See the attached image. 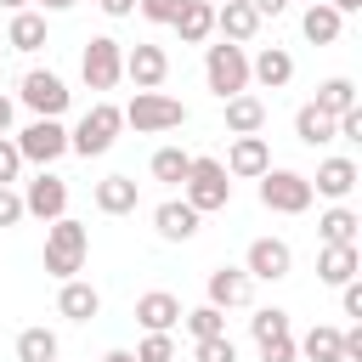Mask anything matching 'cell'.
<instances>
[{
	"instance_id": "6da1fadb",
	"label": "cell",
	"mask_w": 362,
	"mask_h": 362,
	"mask_svg": "<svg viewBox=\"0 0 362 362\" xmlns=\"http://www.w3.org/2000/svg\"><path fill=\"white\" fill-rule=\"evenodd\" d=\"M85 255H90V232H85V221L57 215V221L45 226V272H51L57 283H68V277L85 272Z\"/></svg>"
},
{
	"instance_id": "7a4b0ae2",
	"label": "cell",
	"mask_w": 362,
	"mask_h": 362,
	"mask_svg": "<svg viewBox=\"0 0 362 362\" xmlns=\"http://www.w3.org/2000/svg\"><path fill=\"white\" fill-rule=\"evenodd\" d=\"M119 130H124V113H119L113 102H96V107H85V119L68 130V153H79V158H102V153L119 141Z\"/></svg>"
},
{
	"instance_id": "3957f363",
	"label": "cell",
	"mask_w": 362,
	"mask_h": 362,
	"mask_svg": "<svg viewBox=\"0 0 362 362\" xmlns=\"http://www.w3.org/2000/svg\"><path fill=\"white\" fill-rule=\"evenodd\" d=\"M181 198H187L198 215L226 209V204H232V175H226V164H221V158H192V170H187V181H181Z\"/></svg>"
},
{
	"instance_id": "277c9868",
	"label": "cell",
	"mask_w": 362,
	"mask_h": 362,
	"mask_svg": "<svg viewBox=\"0 0 362 362\" xmlns=\"http://www.w3.org/2000/svg\"><path fill=\"white\" fill-rule=\"evenodd\" d=\"M119 113H124V124H136L141 136H164V130H181V124H187V107H181L175 96H164V90H136L130 107H119Z\"/></svg>"
},
{
	"instance_id": "5b68a950",
	"label": "cell",
	"mask_w": 362,
	"mask_h": 362,
	"mask_svg": "<svg viewBox=\"0 0 362 362\" xmlns=\"http://www.w3.org/2000/svg\"><path fill=\"white\" fill-rule=\"evenodd\" d=\"M204 79H209V90L221 96V102H232V96H243L249 90V57H243V45H209L204 51Z\"/></svg>"
},
{
	"instance_id": "8992f818",
	"label": "cell",
	"mask_w": 362,
	"mask_h": 362,
	"mask_svg": "<svg viewBox=\"0 0 362 362\" xmlns=\"http://www.w3.org/2000/svg\"><path fill=\"white\" fill-rule=\"evenodd\" d=\"M311 175H300V170H266L260 175V204L272 209V215H305L311 209Z\"/></svg>"
},
{
	"instance_id": "52a82bcc",
	"label": "cell",
	"mask_w": 362,
	"mask_h": 362,
	"mask_svg": "<svg viewBox=\"0 0 362 362\" xmlns=\"http://www.w3.org/2000/svg\"><path fill=\"white\" fill-rule=\"evenodd\" d=\"M79 74H85L90 90H113L124 79V45L113 34H90L85 40V57H79Z\"/></svg>"
},
{
	"instance_id": "ba28073f",
	"label": "cell",
	"mask_w": 362,
	"mask_h": 362,
	"mask_svg": "<svg viewBox=\"0 0 362 362\" xmlns=\"http://www.w3.org/2000/svg\"><path fill=\"white\" fill-rule=\"evenodd\" d=\"M17 96H23V107H28L34 119H62V113H68V96H74V90L62 85V74H51V68H28V74H23V90H17Z\"/></svg>"
},
{
	"instance_id": "9c48e42d",
	"label": "cell",
	"mask_w": 362,
	"mask_h": 362,
	"mask_svg": "<svg viewBox=\"0 0 362 362\" xmlns=\"http://www.w3.org/2000/svg\"><path fill=\"white\" fill-rule=\"evenodd\" d=\"M243 272H249V283H283L294 272V249L283 238H255L243 255Z\"/></svg>"
},
{
	"instance_id": "30bf717a",
	"label": "cell",
	"mask_w": 362,
	"mask_h": 362,
	"mask_svg": "<svg viewBox=\"0 0 362 362\" xmlns=\"http://www.w3.org/2000/svg\"><path fill=\"white\" fill-rule=\"evenodd\" d=\"M17 153H23V164H57V158L68 153L62 119H34V124L17 136Z\"/></svg>"
},
{
	"instance_id": "8fae6325",
	"label": "cell",
	"mask_w": 362,
	"mask_h": 362,
	"mask_svg": "<svg viewBox=\"0 0 362 362\" xmlns=\"http://www.w3.org/2000/svg\"><path fill=\"white\" fill-rule=\"evenodd\" d=\"M23 215H34V221H57V215H68V181L51 175V170H40V175L23 187Z\"/></svg>"
},
{
	"instance_id": "7c38bea8",
	"label": "cell",
	"mask_w": 362,
	"mask_h": 362,
	"mask_svg": "<svg viewBox=\"0 0 362 362\" xmlns=\"http://www.w3.org/2000/svg\"><path fill=\"white\" fill-rule=\"evenodd\" d=\"M124 79H130L136 90H158V85L170 79L164 45H130V51H124Z\"/></svg>"
},
{
	"instance_id": "4fadbf2b",
	"label": "cell",
	"mask_w": 362,
	"mask_h": 362,
	"mask_svg": "<svg viewBox=\"0 0 362 362\" xmlns=\"http://www.w3.org/2000/svg\"><path fill=\"white\" fill-rule=\"evenodd\" d=\"M198 209L187 204V198H164L158 209H153V232L164 238V243H187V238H198Z\"/></svg>"
},
{
	"instance_id": "5bb4252c",
	"label": "cell",
	"mask_w": 362,
	"mask_h": 362,
	"mask_svg": "<svg viewBox=\"0 0 362 362\" xmlns=\"http://www.w3.org/2000/svg\"><path fill=\"white\" fill-rule=\"evenodd\" d=\"M204 294H209V305H215V311H232V305H249L255 283H249V272H243V266H215V272H209V283H204Z\"/></svg>"
},
{
	"instance_id": "9a60e30c",
	"label": "cell",
	"mask_w": 362,
	"mask_h": 362,
	"mask_svg": "<svg viewBox=\"0 0 362 362\" xmlns=\"http://www.w3.org/2000/svg\"><path fill=\"white\" fill-rule=\"evenodd\" d=\"M266 170H272V147H266V136H238L232 153H226V175H238V181H260Z\"/></svg>"
},
{
	"instance_id": "2e32d148",
	"label": "cell",
	"mask_w": 362,
	"mask_h": 362,
	"mask_svg": "<svg viewBox=\"0 0 362 362\" xmlns=\"http://www.w3.org/2000/svg\"><path fill=\"white\" fill-rule=\"evenodd\" d=\"M215 28H221L226 45H249V40L260 34V17H255L249 0H221V6H215Z\"/></svg>"
},
{
	"instance_id": "e0dca14e",
	"label": "cell",
	"mask_w": 362,
	"mask_h": 362,
	"mask_svg": "<svg viewBox=\"0 0 362 362\" xmlns=\"http://www.w3.org/2000/svg\"><path fill=\"white\" fill-rule=\"evenodd\" d=\"M136 322H141L147 334H170V328L181 322V300H175L170 288H147V294L136 300Z\"/></svg>"
},
{
	"instance_id": "ac0fdd59",
	"label": "cell",
	"mask_w": 362,
	"mask_h": 362,
	"mask_svg": "<svg viewBox=\"0 0 362 362\" xmlns=\"http://www.w3.org/2000/svg\"><path fill=\"white\" fill-rule=\"evenodd\" d=\"M249 79L266 85V90H283V85L294 79V57H288L283 45H266L260 57H249Z\"/></svg>"
},
{
	"instance_id": "d6986e66",
	"label": "cell",
	"mask_w": 362,
	"mask_h": 362,
	"mask_svg": "<svg viewBox=\"0 0 362 362\" xmlns=\"http://www.w3.org/2000/svg\"><path fill=\"white\" fill-rule=\"evenodd\" d=\"M356 266H362L356 243H322V255H317V277H322L328 288L351 283V277H356Z\"/></svg>"
},
{
	"instance_id": "ffe728a7",
	"label": "cell",
	"mask_w": 362,
	"mask_h": 362,
	"mask_svg": "<svg viewBox=\"0 0 362 362\" xmlns=\"http://www.w3.org/2000/svg\"><path fill=\"white\" fill-rule=\"evenodd\" d=\"M351 187H356V164H351V158H322V164H317L311 192H322V198L345 204V198H351Z\"/></svg>"
},
{
	"instance_id": "44dd1931",
	"label": "cell",
	"mask_w": 362,
	"mask_h": 362,
	"mask_svg": "<svg viewBox=\"0 0 362 362\" xmlns=\"http://www.w3.org/2000/svg\"><path fill=\"white\" fill-rule=\"evenodd\" d=\"M57 311H62L68 322H90V317L102 311V294H96L90 283H79V277H68V283L57 288Z\"/></svg>"
},
{
	"instance_id": "7402d4cb",
	"label": "cell",
	"mask_w": 362,
	"mask_h": 362,
	"mask_svg": "<svg viewBox=\"0 0 362 362\" xmlns=\"http://www.w3.org/2000/svg\"><path fill=\"white\" fill-rule=\"evenodd\" d=\"M170 28L181 34V45H204V40L215 34V6H209V0H187Z\"/></svg>"
},
{
	"instance_id": "603a6c76",
	"label": "cell",
	"mask_w": 362,
	"mask_h": 362,
	"mask_svg": "<svg viewBox=\"0 0 362 362\" xmlns=\"http://www.w3.org/2000/svg\"><path fill=\"white\" fill-rule=\"evenodd\" d=\"M221 107H226V130H232V136H260V124H266V102H260V96L243 90V96H232V102H221Z\"/></svg>"
},
{
	"instance_id": "cb8c5ba5",
	"label": "cell",
	"mask_w": 362,
	"mask_h": 362,
	"mask_svg": "<svg viewBox=\"0 0 362 362\" xmlns=\"http://www.w3.org/2000/svg\"><path fill=\"white\" fill-rule=\"evenodd\" d=\"M300 28H305V40H311V45H334V40H339V28H345V17H339L334 6H322V0H311V6H305V17H300Z\"/></svg>"
},
{
	"instance_id": "d4e9b609",
	"label": "cell",
	"mask_w": 362,
	"mask_h": 362,
	"mask_svg": "<svg viewBox=\"0 0 362 362\" xmlns=\"http://www.w3.org/2000/svg\"><path fill=\"white\" fill-rule=\"evenodd\" d=\"M96 209L102 215H130L136 209V181L130 175H102L96 181Z\"/></svg>"
},
{
	"instance_id": "484cf974",
	"label": "cell",
	"mask_w": 362,
	"mask_h": 362,
	"mask_svg": "<svg viewBox=\"0 0 362 362\" xmlns=\"http://www.w3.org/2000/svg\"><path fill=\"white\" fill-rule=\"evenodd\" d=\"M6 45H11V51H40V45H45V11H11Z\"/></svg>"
},
{
	"instance_id": "4316f807",
	"label": "cell",
	"mask_w": 362,
	"mask_h": 362,
	"mask_svg": "<svg viewBox=\"0 0 362 362\" xmlns=\"http://www.w3.org/2000/svg\"><path fill=\"white\" fill-rule=\"evenodd\" d=\"M317 113H328V119H339V113H351L356 107V85L345 79V74H334V79H322L317 85V102H311Z\"/></svg>"
},
{
	"instance_id": "83f0119b",
	"label": "cell",
	"mask_w": 362,
	"mask_h": 362,
	"mask_svg": "<svg viewBox=\"0 0 362 362\" xmlns=\"http://www.w3.org/2000/svg\"><path fill=\"white\" fill-rule=\"evenodd\" d=\"M300 345V356H311V362H345V345H339V328H328V322H317L305 339H294Z\"/></svg>"
},
{
	"instance_id": "f1b7e54d",
	"label": "cell",
	"mask_w": 362,
	"mask_h": 362,
	"mask_svg": "<svg viewBox=\"0 0 362 362\" xmlns=\"http://www.w3.org/2000/svg\"><path fill=\"white\" fill-rule=\"evenodd\" d=\"M356 226H362L356 209H351V204H334V209L317 221V238H322V243H356Z\"/></svg>"
},
{
	"instance_id": "f546056e",
	"label": "cell",
	"mask_w": 362,
	"mask_h": 362,
	"mask_svg": "<svg viewBox=\"0 0 362 362\" xmlns=\"http://www.w3.org/2000/svg\"><path fill=\"white\" fill-rule=\"evenodd\" d=\"M294 136H300L305 147H328V141H334V119H328V113H317V107L305 102V107L294 113Z\"/></svg>"
},
{
	"instance_id": "4dcf8cb0",
	"label": "cell",
	"mask_w": 362,
	"mask_h": 362,
	"mask_svg": "<svg viewBox=\"0 0 362 362\" xmlns=\"http://www.w3.org/2000/svg\"><path fill=\"white\" fill-rule=\"evenodd\" d=\"M57 334L51 328H23L17 334V362H57Z\"/></svg>"
},
{
	"instance_id": "1f68e13d",
	"label": "cell",
	"mask_w": 362,
	"mask_h": 362,
	"mask_svg": "<svg viewBox=\"0 0 362 362\" xmlns=\"http://www.w3.org/2000/svg\"><path fill=\"white\" fill-rule=\"evenodd\" d=\"M187 170H192V153H181V147H158V153H153V181L181 187V181H187Z\"/></svg>"
},
{
	"instance_id": "d6a6232c",
	"label": "cell",
	"mask_w": 362,
	"mask_h": 362,
	"mask_svg": "<svg viewBox=\"0 0 362 362\" xmlns=\"http://www.w3.org/2000/svg\"><path fill=\"white\" fill-rule=\"evenodd\" d=\"M181 322H187V334H192V339H221V334H226V311H215L209 300H204V305H192V311H181Z\"/></svg>"
},
{
	"instance_id": "836d02e7",
	"label": "cell",
	"mask_w": 362,
	"mask_h": 362,
	"mask_svg": "<svg viewBox=\"0 0 362 362\" xmlns=\"http://www.w3.org/2000/svg\"><path fill=\"white\" fill-rule=\"evenodd\" d=\"M249 334H255V345H266V339H283V334H288V311H277V305L255 311V317H249Z\"/></svg>"
},
{
	"instance_id": "e575fe53",
	"label": "cell",
	"mask_w": 362,
	"mask_h": 362,
	"mask_svg": "<svg viewBox=\"0 0 362 362\" xmlns=\"http://www.w3.org/2000/svg\"><path fill=\"white\" fill-rule=\"evenodd\" d=\"M130 356H136V362H175V339H170V334H147Z\"/></svg>"
},
{
	"instance_id": "d590c367",
	"label": "cell",
	"mask_w": 362,
	"mask_h": 362,
	"mask_svg": "<svg viewBox=\"0 0 362 362\" xmlns=\"http://www.w3.org/2000/svg\"><path fill=\"white\" fill-rule=\"evenodd\" d=\"M192 362H238V345L221 334V339H198L192 345Z\"/></svg>"
},
{
	"instance_id": "8d00e7d4",
	"label": "cell",
	"mask_w": 362,
	"mask_h": 362,
	"mask_svg": "<svg viewBox=\"0 0 362 362\" xmlns=\"http://www.w3.org/2000/svg\"><path fill=\"white\" fill-rule=\"evenodd\" d=\"M17 175H23V153H17L11 136H0V187H11Z\"/></svg>"
},
{
	"instance_id": "74e56055",
	"label": "cell",
	"mask_w": 362,
	"mask_h": 362,
	"mask_svg": "<svg viewBox=\"0 0 362 362\" xmlns=\"http://www.w3.org/2000/svg\"><path fill=\"white\" fill-rule=\"evenodd\" d=\"M260 362H300V345H294V334H283V339H266V345H260Z\"/></svg>"
},
{
	"instance_id": "f35d334b",
	"label": "cell",
	"mask_w": 362,
	"mask_h": 362,
	"mask_svg": "<svg viewBox=\"0 0 362 362\" xmlns=\"http://www.w3.org/2000/svg\"><path fill=\"white\" fill-rule=\"evenodd\" d=\"M181 6H187V0H136V11H141L147 23H175Z\"/></svg>"
},
{
	"instance_id": "ab89813d",
	"label": "cell",
	"mask_w": 362,
	"mask_h": 362,
	"mask_svg": "<svg viewBox=\"0 0 362 362\" xmlns=\"http://www.w3.org/2000/svg\"><path fill=\"white\" fill-rule=\"evenodd\" d=\"M17 221H23V192L0 187V226H17Z\"/></svg>"
},
{
	"instance_id": "60d3db41",
	"label": "cell",
	"mask_w": 362,
	"mask_h": 362,
	"mask_svg": "<svg viewBox=\"0 0 362 362\" xmlns=\"http://www.w3.org/2000/svg\"><path fill=\"white\" fill-rule=\"evenodd\" d=\"M339 311H345V317H362V283H356V277L339 283Z\"/></svg>"
},
{
	"instance_id": "b9f144b4",
	"label": "cell",
	"mask_w": 362,
	"mask_h": 362,
	"mask_svg": "<svg viewBox=\"0 0 362 362\" xmlns=\"http://www.w3.org/2000/svg\"><path fill=\"white\" fill-rule=\"evenodd\" d=\"M255 6V17H283L288 11V0H249Z\"/></svg>"
},
{
	"instance_id": "7bdbcfd3",
	"label": "cell",
	"mask_w": 362,
	"mask_h": 362,
	"mask_svg": "<svg viewBox=\"0 0 362 362\" xmlns=\"http://www.w3.org/2000/svg\"><path fill=\"white\" fill-rule=\"evenodd\" d=\"M96 6H102L107 17H130V11H136V0H96Z\"/></svg>"
},
{
	"instance_id": "ee69618b",
	"label": "cell",
	"mask_w": 362,
	"mask_h": 362,
	"mask_svg": "<svg viewBox=\"0 0 362 362\" xmlns=\"http://www.w3.org/2000/svg\"><path fill=\"white\" fill-rule=\"evenodd\" d=\"M322 6H334L339 17H351V11H362V0H322Z\"/></svg>"
},
{
	"instance_id": "f6af8a7d",
	"label": "cell",
	"mask_w": 362,
	"mask_h": 362,
	"mask_svg": "<svg viewBox=\"0 0 362 362\" xmlns=\"http://www.w3.org/2000/svg\"><path fill=\"white\" fill-rule=\"evenodd\" d=\"M11 130V96H0V136Z\"/></svg>"
},
{
	"instance_id": "bcb514c9",
	"label": "cell",
	"mask_w": 362,
	"mask_h": 362,
	"mask_svg": "<svg viewBox=\"0 0 362 362\" xmlns=\"http://www.w3.org/2000/svg\"><path fill=\"white\" fill-rule=\"evenodd\" d=\"M40 6H45V11H74L79 0H40Z\"/></svg>"
},
{
	"instance_id": "7dc6e473",
	"label": "cell",
	"mask_w": 362,
	"mask_h": 362,
	"mask_svg": "<svg viewBox=\"0 0 362 362\" xmlns=\"http://www.w3.org/2000/svg\"><path fill=\"white\" fill-rule=\"evenodd\" d=\"M102 362H136V356H130V351H107Z\"/></svg>"
},
{
	"instance_id": "c3c4849f",
	"label": "cell",
	"mask_w": 362,
	"mask_h": 362,
	"mask_svg": "<svg viewBox=\"0 0 362 362\" xmlns=\"http://www.w3.org/2000/svg\"><path fill=\"white\" fill-rule=\"evenodd\" d=\"M0 6H6V11H28V0H0Z\"/></svg>"
},
{
	"instance_id": "681fc988",
	"label": "cell",
	"mask_w": 362,
	"mask_h": 362,
	"mask_svg": "<svg viewBox=\"0 0 362 362\" xmlns=\"http://www.w3.org/2000/svg\"><path fill=\"white\" fill-rule=\"evenodd\" d=\"M209 6H215V0H209Z\"/></svg>"
},
{
	"instance_id": "f907efd6",
	"label": "cell",
	"mask_w": 362,
	"mask_h": 362,
	"mask_svg": "<svg viewBox=\"0 0 362 362\" xmlns=\"http://www.w3.org/2000/svg\"><path fill=\"white\" fill-rule=\"evenodd\" d=\"M305 6H311V0H305Z\"/></svg>"
}]
</instances>
